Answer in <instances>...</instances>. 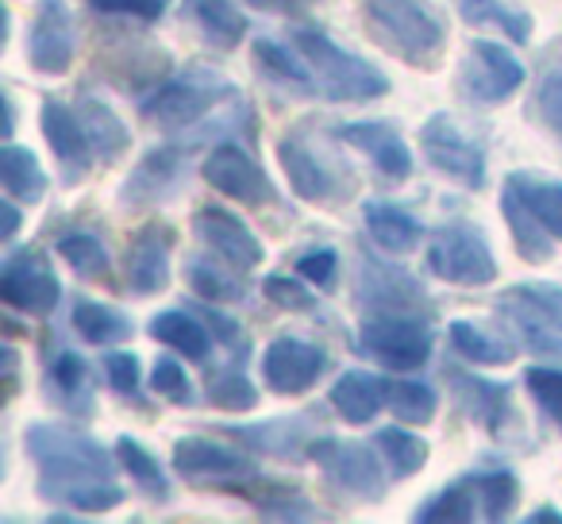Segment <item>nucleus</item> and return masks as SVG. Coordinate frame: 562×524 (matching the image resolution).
Wrapping results in <instances>:
<instances>
[{
    "instance_id": "nucleus-1",
    "label": "nucleus",
    "mask_w": 562,
    "mask_h": 524,
    "mask_svg": "<svg viewBox=\"0 0 562 524\" xmlns=\"http://www.w3.org/2000/svg\"><path fill=\"white\" fill-rule=\"evenodd\" d=\"M362 24L413 70H436L447 55V20L431 0H362Z\"/></svg>"
},
{
    "instance_id": "nucleus-2",
    "label": "nucleus",
    "mask_w": 562,
    "mask_h": 524,
    "mask_svg": "<svg viewBox=\"0 0 562 524\" xmlns=\"http://www.w3.org/2000/svg\"><path fill=\"white\" fill-rule=\"evenodd\" d=\"M27 459L40 467V493L55 498L58 490L78 482H93V478H112L116 475V455L104 444H97L93 436H86L81 428L55 421L27 424L24 432Z\"/></svg>"
},
{
    "instance_id": "nucleus-3",
    "label": "nucleus",
    "mask_w": 562,
    "mask_h": 524,
    "mask_svg": "<svg viewBox=\"0 0 562 524\" xmlns=\"http://www.w3.org/2000/svg\"><path fill=\"white\" fill-rule=\"evenodd\" d=\"M293 43H297V51L308 58V66H313L316 93L328 97V101L367 104L390 93V78H385L374 63H367V58L355 55V51L339 47L321 27H297Z\"/></svg>"
},
{
    "instance_id": "nucleus-4",
    "label": "nucleus",
    "mask_w": 562,
    "mask_h": 524,
    "mask_svg": "<svg viewBox=\"0 0 562 524\" xmlns=\"http://www.w3.org/2000/svg\"><path fill=\"white\" fill-rule=\"evenodd\" d=\"M239 89L216 70H204V66H189L178 78L162 81L155 93L143 101V116L147 124H155L158 132H186L196 127L204 116L224 109V101H235Z\"/></svg>"
},
{
    "instance_id": "nucleus-5",
    "label": "nucleus",
    "mask_w": 562,
    "mask_h": 524,
    "mask_svg": "<svg viewBox=\"0 0 562 524\" xmlns=\"http://www.w3.org/2000/svg\"><path fill=\"white\" fill-rule=\"evenodd\" d=\"M420 150L443 178H451L462 189H482L490 174V150L477 127L462 124L451 112H436L420 127Z\"/></svg>"
},
{
    "instance_id": "nucleus-6",
    "label": "nucleus",
    "mask_w": 562,
    "mask_h": 524,
    "mask_svg": "<svg viewBox=\"0 0 562 524\" xmlns=\"http://www.w3.org/2000/svg\"><path fill=\"white\" fill-rule=\"evenodd\" d=\"M359 352L378 359L382 367L408 375L420 370L436 352V336H431L428 316H408V313H370L359 332Z\"/></svg>"
},
{
    "instance_id": "nucleus-7",
    "label": "nucleus",
    "mask_w": 562,
    "mask_h": 524,
    "mask_svg": "<svg viewBox=\"0 0 562 524\" xmlns=\"http://www.w3.org/2000/svg\"><path fill=\"white\" fill-rule=\"evenodd\" d=\"M428 263L431 278L451 286H490L497 278V258H493L490 239L482 235V227L474 224H443L428 243Z\"/></svg>"
},
{
    "instance_id": "nucleus-8",
    "label": "nucleus",
    "mask_w": 562,
    "mask_h": 524,
    "mask_svg": "<svg viewBox=\"0 0 562 524\" xmlns=\"http://www.w3.org/2000/svg\"><path fill=\"white\" fill-rule=\"evenodd\" d=\"M378 455H382L378 447L336 436H316L313 447H308V462H316L339 493H347L355 501H370V505L382 501L385 490H390Z\"/></svg>"
},
{
    "instance_id": "nucleus-9",
    "label": "nucleus",
    "mask_w": 562,
    "mask_h": 524,
    "mask_svg": "<svg viewBox=\"0 0 562 524\" xmlns=\"http://www.w3.org/2000/svg\"><path fill=\"white\" fill-rule=\"evenodd\" d=\"M524 78V63L505 47V43H493V40H474L467 47L459 63V97L467 104H477V109H490V104H505L508 97L520 93Z\"/></svg>"
},
{
    "instance_id": "nucleus-10",
    "label": "nucleus",
    "mask_w": 562,
    "mask_h": 524,
    "mask_svg": "<svg viewBox=\"0 0 562 524\" xmlns=\"http://www.w3.org/2000/svg\"><path fill=\"white\" fill-rule=\"evenodd\" d=\"M189 163H193V150L181 147V143L150 147L147 155L132 166L124 186H120V209L150 212V209H158V204L173 201L189 181Z\"/></svg>"
},
{
    "instance_id": "nucleus-11",
    "label": "nucleus",
    "mask_w": 562,
    "mask_h": 524,
    "mask_svg": "<svg viewBox=\"0 0 562 524\" xmlns=\"http://www.w3.org/2000/svg\"><path fill=\"white\" fill-rule=\"evenodd\" d=\"M278 166L290 181V189L308 204H339L347 201L351 181H339L336 158H328L305 132H285L278 140Z\"/></svg>"
},
{
    "instance_id": "nucleus-12",
    "label": "nucleus",
    "mask_w": 562,
    "mask_h": 524,
    "mask_svg": "<svg viewBox=\"0 0 562 524\" xmlns=\"http://www.w3.org/2000/svg\"><path fill=\"white\" fill-rule=\"evenodd\" d=\"M173 470L196 486H216V490L232 493H239L250 478L262 475L247 451H235V447L209 436H181L173 444Z\"/></svg>"
},
{
    "instance_id": "nucleus-13",
    "label": "nucleus",
    "mask_w": 562,
    "mask_h": 524,
    "mask_svg": "<svg viewBox=\"0 0 562 524\" xmlns=\"http://www.w3.org/2000/svg\"><path fill=\"white\" fill-rule=\"evenodd\" d=\"M331 367V355L316 339L305 336H273L262 352V382L278 398H301L308 393Z\"/></svg>"
},
{
    "instance_id": "nucleus-14",
    "label": "nucleus",
    "mask_w": 562,
    "mask_h": 524,
    "mask_svg": "<svg viewBox=\"0 0 562 524\" xmlns=\"http://www.w3.org/2000/svg\"><path fill=\"white\" fill-rule=\"evenodd\" d=\"M359 305L370 313H408L431 316V298L424 286L397 263H385L378 255H362L359 263Z\"/></svg>"
},
{
    "instance_id": "nucleus-15",
    "label": "nucleus",
    "mask_w": 562,
    "mask_h": 524,
    "mask_svg": "<svg viewBox=\"0 0 562 524\" xmlns=\"http://www.w3.org/2000/svg\"><path fill=\"white\" fill-rule=\"evenodd\" d=\"M204 181H209L216 193L232 197V201L247 204V209H262V204L278 201V189H273L270 174L258 166V158L250 155L239 143H220L209 150L201 166Z\"/></svg>"
},
{
    "instance_id": "nucleus-16",
    "label": "nucleus",
    "mask_w": 562,
    "mask_h": 524,
    "mask_svg": "<svg viewBox=\"0 0 562 524\" xmlns=\"http://www.w3.org/2000/svg\"><path fill=\"white\" fill-rule=\"evenodd\" d=\"M0 298L27 316H50L63 301V286H58L47 258L40 250L24 247L12 250L0 267Z\"/></svg>"
},
{
    "instance_id": "nucleus-17",
    "label": "nucleus",
    "mask_w": 562,
    "mask_h": 524,
    "mask_svg": "<svg viewBox=\"0 0 562 524\" xmlns=\"http://www.w3.org/2000/svg\"><path fill=\"white\" fill-rule=\"evenodd\" d=\"M78 55V32L66 0H35V20L27 27V63L35 74L63 78Z\"/></svg>"
},
{
    "instance_id": "nucleus-18",
    "label": "nucleus",
    "mask_w": 562,
    "mask_h": 524,
    "mask_svg": "<svg viewBox=\"0 0 562 524\" xmlns=\"http://www.w3.org/2000/svg\"><path fill=\"white\" fill-rule=\"evenodd\" d=\"M193 232L212 255H220L227 267L235 270H255L262 267L266 247L255 232L247 227V220L235 216L227 204H201L193 212Z\"/></svg>"
},
{
    "instance_id": "nucleus-19",
    "label": "nucleus",
    "mask_w": 562,
    "mask_h": 524,
    "mask_svg": "<svg viewBox=\"0 0 562 524\" xmlns=\"http://www.w3.org/2000/svg\"><path fill=\"white\" fill-rule=\"evenodd\" d=\"M40 127H43V135H47V147L55 150L58 166H63L66 186H74V181H81L93 170L97 150H93V143H89L74 104H63L58 97H47L40 109Z\"/></svg>"
},
{
    "instance_id": "nucleus-20",
    "label": "nucleus",
    "mask_w": 562,
    "mask_h": 524,
    "mask_svg": "<svg viewBox=\"0 0 562 524\" xmlns=\"http://www.w3.org/2000/svg\"><path fill=\"white\" fill-rule=\"evenodd\" d=\"M170 250L173 232L166 224H147L132 235L124 250V282L135 298H150L170 286Z\"/></svg>"
},
{
    "instance_id": "nucleus-21",
    "label": "nucleus",
    "mask_w": 562,
    "mask_h": 524,
    "mask_svg": "<svg viewBox=\"0 0 562 524\" xmlns=\"http://www.w3.org/2000/svg\"><path fill=\"white\" fill-rule=\"evenodd\" d=\"M339 140L347 147L362 150L378 166L382 178L390 181L413 178V150H408V143L401 140V132L390 120H351V124H339Z\"/></svg>"
},
{
    "instance_id": "nucleus-22",
    "label": "nucleus",
    "mask_w": 562,
    "mask_h": 524,
    "mask_svg": "<svg viewBox=\"0 0 562 524\" xmlns=\"http://www.w3.org/2000/svg\"><path fill=\"white\" fill-rule=\"evenodd\" d=\"M224 436L239 439L250 451L273 455V459H308V447L316 439L313 416H278L262 424H224Z\"/></svg>"
},
{
    "instance_id": "nucleus-23",
    "label": "nucleus",
    "mask_w": 562,
    "mask_h": 524,
    "mask_svg": "<svg viewBox=\"0 0 562 524\" xmlns=\"http://www.w3.org/2000/svg\"><path fill=\"white\" fill-rule=\"evenodd\" d=\"M451 378V390L459 398V405L470 413V421L482 424L490 436H501L505 424L513 421V390L505 382H493V378L477 375H459V370H447Z\"/></svg>"
},
{
    "instance_id": "nucleus-24",
    "label": "nucleus",
    "mask_w": 562,
    "mask_h": 524,
    "mask_svg": "<svg viewBox=\"0 0 562 524\" xmlns=\"http://www.w3.org/2000/svg\"><path fill=\"white\" fill-rule=\"evenodd\" d=\"M390 405V378L374 375V370H344L331 382V409L344 416L347 424L362 428L374 421L382 409Z\"/></svg>"
},
{
    "instance_id": "nucleus-25",
    "label": "nucleus",
    "mask_w": 562,
    "mask_h": 524,
    "mask_svg": "<svg viewBox=\"0 0 562 524\" xmlns=\"http://www.w3.org/2000/svg\"><path fill=\"white\" fill-rule=\"evenodd\" d=\"M362 224H367L370 239H374L385 255H413V250L424 243V232H428L413 212L401 209V204H390V201L362 204Z\"/></svg>"
},
{
    "instance_id": "nucleus-26",
    "label": "nucleus",
    "mask_w": 562,
    "mask_h": 524,
    "mask_svg": "<svg viewBox=\"0 0 562 524\" xmlns=\"http://www.w3.org/2000/svg\"><path fill=\"white\" fill-rule=\"evenodd\" d=\"M501 189H508L554 239H562V178L543 170H513Z\"/></svg>"
},
{
    "instance_id": "nucleus-27",
    "label": "nucleus",
    "mask_w": 562,
    "mask_h": 524,
    "mask_svg": "<svg viewBox=\"0 0 562 524\" xmlns=\"http://www.w3.org/2000/svg\"><path fill=\"white\" fill-rule=\"evenodd\" d=\"M74 109H78L81 127H86L89 143H93L97 163H104V166L120 163V158L127 155V147H132V132H127V124L116 116V109L93 93H81Z\"/></svg>"
},
{
    "instance_id": "nucleus-28",
    "label": "nucleus",
    "mask_w": 562,
    "mask_h": 524,
    "mask_svg": "<svg viewBox=\"0 0 562 524\" xmlns=\"http://www.w3.org/2000/svg\"><path fill=\"white\" fill-rule=\"evenodd\" d=\"M147 336L158 339L170 352L186 355L189 363H204L212 355V328L201 316L186 313V309H162V313L150 316Z\"/></svg>"
},
{
    "instance_id": "nucleus-29",
    "label": "nucleus",
    "mask_w": 562,
    "mask_h": 524,
    "mask_svg": "<svg viewBox=\"0 0 562 524\" xmlns=\"http://www.w3.org/2000/svg\"><path fill=\"white\" fill-rule=\"evenodd\" d=\"M47 382H50V393H55V401L66 409V413L93 416V409H97L93 370H89V363L81 359L78 352L63 347V352L55 355V363H50Z\"/></svg>"
},
{
    "instance_id": "nucleus-30",
    "label": "nucleus",
    "mask_w": 562,
    "mask_h": 524,
    "mask_svg": "<svg viewBox=\"0 0 562 524\" xmlns=\"http://www.w3.org/2000/svg\"><path fill=\"white\" fill-rule=\"evenodd\" d=\"M239 498H247L255 505L258 516L266 521H313L316 516V505L305 490L290 482H273V478H250L247 486L239 490Z\"/></svg>"
},
{
    "instance_id": "nucleus-31",
    "label": "nucleus",
    "mask_w": 562,
    "mask_h": 524,
    "mask_svg": "<svg viewBox=\"0 0 562 524\" xmlns=\"http://www.w3.org/2000/svg\"><path fill=\"white\" fill-rule=\"evenodd\" d=\"M255 63L262 74L278 86L293 89V93H316V78L308 58L297 51V43H278V40H255Z\"/></svg>"
},
{
    "instance_id": "nucleus-32",
    "label": "nucleus",
    "mask_w": 562,
    "mask_h": 524,
    "mask_svg": "<svg viewBox=\"0 0 562 524\" xmlns=\"http://www.w3.org/2000/svg\"><path fill=\"white\" fill-rule=\"evenodd\" d=\"M70 321H74V328H78V336L93 347H120L135 336L132 316L93 298H81L78 305H74Z\"/></svg>"
},
{
    "instance_id": "nucleus-33",
    "label": "nucleus",
    "mask_w": 562,
    "mask_h": 524,
    "mask_svg": "<svg viewBox=\"0 0 562 524\" xmlns=\"http://www.w3.org/2000/svg\"><path fill=\"white\" fill-rule=\"evenodd\" d=\"M0 186H4L9 197H16V201L40 204L43 197H47L50 181H47V170L40 166V158H35V150L4 143V147H0Z\"/></svg>"
},
{
    "instance_id": "nucleus-34",
    "label": "nucleus",
    "mask_w": 562,
    "mask_h": 524,
    "mask_svg": "<svg viewBox=\"0 0 562 524\" xmlns=\"http://www.w3.org/2000/svg\"><path fill=\"white\" fill-rule=\"evenodd\" d=\"M501 216H505L508 235H513V247L520 250L524 263H551L559 239H554V235L547 232V227L539 224V220L531 216L508 189H501Z\"/></svg>"
},
{
    "instance_id": "nucleus-35",
    "label": "nucleus",
    "mask_w": 562,
    "mask_h": 524,
    "mask_svg": "<svg viewBox=\"0 0 562 524\" xmlns=\"http://www.w3.org/2000/svg\"><path fill=\"white\" fill-rule=\"evenodd\" d=\"M447 339L451 347L462 355L467 363H477V367H508L516 359V347L508 339L493 336L485 324H477L474 316H462V321H451L447 328Z\"/></svg>"
},
{
    "instance_id": "nucleus-36",
    "label": "nucleus",
    "mask_w": 562,
    "mask_h": 524,
    "mask_svg": "<svg viewBox=\"0 0 562 524\" xmlns=\"http://www.w3.org/2000/svg\"><path fill=\"white\" fill-rule=\"evenodd\" d=\"M454 9L467 24L474 27H493L508 43H528L531 40V16L513 4V0H454Z\"/></svg>"
},
{
    "instance_id": "nucleus-37",
    "label": "nucleus",
    "mask_w": 562,
    "mask_h": 524,
    "mask_svg": "<svg viewBox=\"0 0 562 524\" xmlns=\"http://www.w3.org/2000/svg\"><path fill=\"white\" fill-rule=\"evenodd\" d=\"M116 459H120V467H124V475H132V482L139 486V490L147 493L150 501L166 505V501L173 498L170 475L162 470L158 455L150 451V447H143L135 436H120L116 439Z\"/></svg>"
},
{
    "instance_id": "nucleus-38",
    "label": "nucleus",
    "mask_w": 562,
    "mask_h": 524,
    "mask_svg": "<svg viewBox=\"0 0 562 524\" xmlns=\"http://www.w3.org/2000/svg\"><path fill=\"white\" fill-rule=\"evenodd\" d=\"M374 447L382 451V459H385V467H390L393 478H413V475H420L424 462H428V455H431L428 439L416 436V432L408 428L405 421L390 424V428H378Z\"/></svg>"
},
{
    "instance_id": "nucleus-39",
    "label": "nucleus",
    "mask_w": 562,
    "mask_h": 524,
    "mask_svg": "<svg viewBox=\"0 0 562 524\" xmlns=\"http://www.w3.org/2000/svg\"><path fill=\"white\" fill-rule=\"evenodd\" d=\"M416 521L420 524H467V521H477L482 516V505H477V493H474V482L470 475L454 478L451 486H443L439 493H431L420 509H416Z\"/></svg>"
},
{
    "instance_id": "nucleus-40",
    "label": "nucleus",
    "mask_w": 562,
    "mask_h": 524,
    "mask_svg": "<svg viewBox=\"0 0 562 524\" xmlns=\"http://www.w3.org/2000/svg\"><path fill=\"white\" fill-rule=\"evenodd\" d=\"M186 9L193 24L204 32V40L216 43V47L232 51L247 35V16L235 9L232 0H186Z\"/></svg>"
},
{
    "instance_id": "nucleus-41",
    "label": "nucleus",
    "mask_w": 562,
    "mask_h": 524,
    "mask_svg": "<svg viewBox=\"0 0 562 524\" xmlns=\"http://www.w3.org/2000/svg\"><path fill=\"white\" fill-rule=\"evenodd\" d=\"M186 282L209 305H239V301H247V290H243L239 278L232 270L216 267L212 258H186Z\"/></svg>"
},
{
    "instance_id": "nucleus-42",
    "label": "nucleus",
    "mask_w": 562,
    "mask_h": 524,
    "mask_svg": "<svg viewBox=\"0 0 562 524\" xmlns=\"http://www.w3.org/2000/svg\"><path fill=\"white\" fill-rule=\"evenodd\" d=\"M470 482H474L477 505H482V521H508L520 501V478L513 470H470Z\"/></svg>"
},
{
    "instance_id": "nucleus-43",
    "label": "nucleus",
    "mask_w": 562,
    "mask_h": 524,
    "mask_svg": "<svg viewBox=\"0 0 562 524\" xmlns=\"http://www.w3.org/2000/svg\"><path fill=\"white\" fill-rule=\"evenodd\" d=\"M58 255H63L66 267H70L78 278H86V282H109L112 255L97 235H89V232L63 235V239H58Z\"/></svg>"
},
{
    "instance_id": "nucleus-44",
    "label": "nucleus",
    "mask_w": 562,
    "mask_h": 524,
    "mask_svg": "<svg viewBox=\"0 0 562 524\" xmlns=\"http://www.w3.org/2000/svg\"><path fill=\"white\" fill-rule=\"evenodd\" d=\"M497 309H501V316L508 321V328L520 332V339H524V347H528V352L562 359V332L559 328H551L547 321H539L536 313H528V309H524L516 298H508V293H501V298H497Z\"/></svg>"
},
{
    "instance_id": "nucleus-45",
    "label": "nucleus",
    "mask_w": 562,
    "mask_h": 524,
    "mask_svg": "<svg viewBox=\"0 0 562 524\" xmlns=\"http://www.w3.org/2000/svg\"><path fill=\"white\" fill-rule=\"evenodd\" d=\"M390 409L405 424H431L436 421L439 398L420 378H390Z\"/></svg>"
},
{
    "instance_id": "nucleus-46",
    "label": "nucleus",
    "mask_w": 562,
    "mask_h": 524,
    "mask_svg": "<svg viewBox=\"0 0 562 524\" xmlns=\"http://www.w3.org/2000/svg\"><path fill=\"white\" fill-rule=\"evenodd\" d=\"M55 505H70L74 513H109V509L124 505V486H116L112 478H93V482H78L58 490Z\"/></svg>"
},
{
    "instance_id": "nucleus-47",
    "label": "nucleus",
    "mask_w": 562,
    "mask_h": 524,
    "mask_svg": "<svg viewBox=\"0 0 562 524\" xmlns=\"http://www.w3.org/2000/svg\"><path fill=\"white\" fill-rule=\"evenodd\" d=\"M209 401L224 413H250L258 405V386L247 378V370L224 367L212 375L209 382Z\"/></svg>"
},
{
    "instance_id": "nucleus-48",
    "label": "nucleus",
    "mask_w": 562,
    "mask_h": 524,
    "mask_svg": "<svg viewBox=\"0 0 562 524\" xmlns=\"http://www.w3.org/2000/svg\"><path fill=\"white\" fill-rule=\"evenodd\" d=\"M524 390L543 409L547 421L562 432V367H528L524 370Z\"/></svg>"
},
{
    "instance_id": "nucleus-49",
    "label": "nucleus",
    "mask_w": 562,
    "mask_h": 524,
    "mask_svg": "<svg viewBox=\"0 0 562 524\" xmlns=\"http://www.w3.org/2000/svg\"><path fill=\"white\" fill-rule=\"evenodd\" d=\"M536 116L554 140L562 143V58L539 74L536 86Z\"/></svg>"
},
{
    "instance_id": "nucleus-50",
    "label": "nucleus",
    "mask_w": 562,
    "mask_h": 524,
    "mask_svg": "<svg viewBox=\"0 0 562 524\" xmlns=\"http://www.w3.org/2000/svg\"><path fill=\"white\" fill-rule=\"evenodd\" d=\"M508 298L520 301L528 313H536L539 321H547L551 328L562 332V286L554 282H520L508 290Z\"/></svg>"
},
{
    "instance_id": "nucleus-51",
    "label": "nucleus",
    "mask_w": 562,
    "mask_h": 524,
    "mask_svg": "<svg viewBox=\"0 0 562 524\" xmlns=\"http://www.w3.org/2000/svg\"><path fill=\"white\" fill-rule=\"evenodd\" d=\"M313 282L305 278H290V275H266L262 278V293L270 305L285 309V313H313L316 309V293L308 290Z\"/></svg>"
},
{
    "instance_id": "nucleus-52",
    "label": "nucleus",
    "mask_w": 562,
    "mask_h": 524,
    "mask_svg": "<svg viewBox=\"0 0 562 524\" xmlns=\"http://www.w3.org/2000/svg\"><path fill=\"white\" fill-rule=\"evenodd\" d=\"M150 390L173 405H193V378L186 375L178 359H158L150 367Z\"/></svg>"
},
{
    "instance_id": "nucleus-53",
    "label": "nucleus",
    "mask_w": 562,
    "mask_h": 524,
    "mask_svg": "<svg viewBox=\"0 0 562 524\" xmlns=\"http://www.w3.org/2000/svg\"><path fill=\"white\" fill-rule=\"evenodd\" d=\"M104 378L109 386L127 401H139L143 390V370H139V355L135 352H109L104 355Z\"/></svg>"
},
{
    "instance_id": "nucleus-54",
    "label": "nucleus",
    "mask_w": 562,
    "mask_h": 524,
    "mask_svg": "<svg viewBox=\"0 0 562 524\" xmlns=\"http://www.w3.org/2000/svg\"><path fill=\"white\" fill-rule=\"evenodd\" d=\"M297 275L305 278V282H313L316 290H328V286H336L339 278V250L336 247H308L297 255Z\"/></svg>"
},
{
    "instance_id": "nucleus-55",
    "label": "nucleus",
    "mask_w": 562,
    "mask_h": 524,
    "mask_svg": "<svg viewBox=\"0 0 562 524\" xmlns=\"http://www.w3.org/2000/svg\"><path fill=\"white\" fill-rule=\"evenodd\" d=\"M86 4L101 16H127L143 24H158L170 12V0H86Z\"/></svg>"
},
{
    "instance_id": "nucleus-56",
    "label": "nucleus",
    "mask_w": 562,
    "mask_h": 524,
    "mask_svg": "<svg viewBox=\"0 0 562 524\" xmlns=\"http://www.w3.org/2000/svg\"><path fill=\"white\" fill-rule=\"evenodd\" d=\"M204 321H209L212 336H216V339H220V344H235V339H239V336H243L239 321H232V316L216 313V305H212V309H204Z\"/></svg>"
},
{
    "instance_id": "nucleus-57",
    "label": "nucleus",
    "mask_w": 562,
    "mask_h": 524,
    "mask_svg": "<svg viewBox=\"0 0 562 524\" xmlns=\"http://www.w3.org/2000/svg\"><path fill=\"white\" fill-rule=\"evenodd\" d=\"M0 359H4V386H9V401L16 398V390H20V355H16V347H4L0 352Z\"/></svg>"
},
{
    "instance_id": "nucleus-58",
    "label": "nucleus",
    "mask_w": 562,
    "mask_h": 524,
    "mask_svg": "<svg viewBox=\"0 0 562 524\" xmlns=\"http://www.w3.org/2000/svg\"><path fill=\"white\" fill-rule=\"evenodd\" d=\"M20 232V209H16V197L4 193V227H0V239L12 243Z\"/></svg>"
},
{
    "instance_id": "nucleus-59",
    "label": "nucleus",
    "mask_w": 562,
    "mask_h": 524,
    "mask_svg": "<svg viewBox=\"0 0 562 524\" xmlns=\"http://www.w3.org/2000/svg\"><path fill=\"white\" fill-rule=\"evenodd\" d=\"M247 4L258 12H273V16H290V12H297L301 0H247Z\"/></svg>"
},
{
    "instance_id": "nucleus-60",
    "label": "nucleus",
    "mask_w": 562,
    "mask_h": 524,
    "mask_svg": "<svg viewBox=\"0 0 562 524\" xmlns=\"http://www.w3.org/2000/svg\"><path fill=\"white\" fill-rule=\"evenodd\" d=\"M528 524H562V509L554 505H543V509H531L528 516H524Z\"/></svg>"
}]
</instances>
